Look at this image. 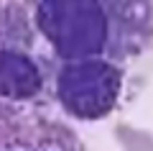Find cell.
<instances>
[{
  "mask_svg": "<svg viewBox=\"0 0 153 151\" xmlns=\"http://www.w3.org/2000/svg\"><path fill=\"white\" fill-rule=\"evenodd\" d=\"M153 51V0H0V100L102 120Z\"/></svg>",
  "mask_w": 153,
  "mask_h": 151,
  "instance_id": "cell-1",
  "label": "cell"
},
{
  "mask_svg": "<svg viewBox=\"0 0 153 151\" xmlns=\"http://www.w3.org/2000/svg\"><path fill=\"white\" fill-rule=\"evenodd\" d=\"M0 151H87L71 125L26 103L0 100Z\"/></svg>",
  "mask_w": 153,
  "mask_h": 151,
  "instance_id": "cell-2",
  "label": "cell"
},
{
  "mask_svg": "<svg viewBox=\"0 0 153 151\" xmlns=\"http://www.w3.org/2000/svg\"><path fill=\"white\" fill-rule=\"evenodd\" d=\"M115 138L123 151H153V136L135 125H117Z\"/></svg>",
  "mask_w": 153,
  "mask_h": 151,
  "instance_id": "cell-3",
  "label": "cell"
}]
</instances>
